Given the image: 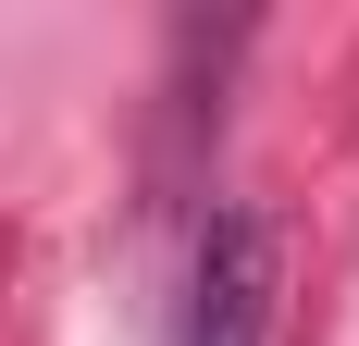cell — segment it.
Masks as SVG:
<instances>
[{"label": "cell", "instance_id": "1", "mask_svg": "<svg viewBox=\"0 0 359 346\" xmlns=\"http://www.w3.org/2000/svg\"><path fill=\"white\" fill-rule=\"evenodd\" d=\"M273 223L260 210H211L198 272H186V346H273Z\"/></svg>", "mask_w": 359, "mask_h": 346}]
</instances>
